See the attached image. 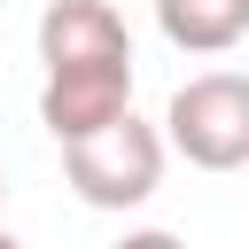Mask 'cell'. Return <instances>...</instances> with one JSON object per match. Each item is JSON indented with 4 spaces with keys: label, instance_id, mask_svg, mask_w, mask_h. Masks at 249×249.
<instances>
[{
    "label": "cell",
    "instance_id": "obj_1",
    "mask_svg": "<svg viewBox=\"0 0 249 249\" xmlns=\"http://www.w3.org/2000/svg\"><path fill=\"white\" fill-rule=\"evenodd\" d=\"M62 179H70L78 202H93V210H140V202L163 187V132L124 109V117H109L101 132L62 140Z\"/></svg>",
    "mask_w": 249,
    "mask_h": 249
},
{
    "label": "cell",
    "instance_id": "obj_2",
    "mask_svg": "<svg viewBox=\"0 0 249 249\" xmlns=\"http://www.w3.org/2000/svg\"><path fill=\"white\" fill-rule=\"evenodd\" d=\"M163 156H187L195 171H241L249 163V78L202 70L163 109Z\"/></svg>",
    "mask_w": 249,
    "mask_h": 249
},
{
    "label": "cell",
    "instance_id": "obj_3",
    "mask_svg": "<svg viewBox=\"0 0 249 249\" xmlns=\"http://www.w3.org/2000/svg\"><path fill=\"white\" fill-rule=\"evenodd\" d=\"M132 109V62H62L39 78V124L54 140H86Z\"/></svg>",
    "mask_w": 249,
    "mask_h": 249
},
{
    "label": "cell",
    "instance_id": "obj_4",
    "mask_svg": "<svg viewBox=\"0 0 249 249\" xmlns=\"http://www.w3.org/2000/svg\"><path fill=\"white\" fill-rule=\"evenodd\" d=\"M39 62H132V31L109 0H47L39 16Z\"/></svg>",
    "mask_w": 249,
    "mask_h": 249
},
{
    "label": "cell",
    "instance_id": "obj_5",
    "mask_svg": "<svg viewBox=\"0 0 249 249\" xmlns=\"http://www.w3.org/2000/svg\"><path fill=\"white\" fill-rule=\"evenodd\" d=\"M156 31L179 54H233L249 39V0H156Z\"/></svg>",
    "mask_w": 249,
    "mask_h": 249
},
{
    "label": "cell",
    "instance_id": "obj_6",
    "mask_svg": "<svg viewBox=\"0 0 249 249\" xmlns=\"http://www.w3.org/2000/svg\"><path fill=\"white\" fill-rule=\"evenodd\" d=\"M117 249H187V241H179V233H163V226H140V233H124Z\"/></svg>",
    "mask_w": 249,
    "mask_h": 249
},
{
    "label": "cell",
    "instance_id": "obj_7",
    "mask_svg": "<svg viewBox=\"0 0 249 249\" xmlns=\"http://www.w3.org/2000/svg\"><path fill=\"white\" fill-rule=\"evenodd\" d=\"M0 249H23V241H16V233H0Z\"/></svg>",
    "mask_w": 249,
    "mask_h": 249
},
{
    "label": "cell",
    "instance_id": "obj_8",
    "mask_svg": "<svg viewBox=\"0 0 249 249\" xmlns=\"http://www.w3.org/2000/svg\"><path fill=\"white\" fill-rule=\"evenodd\" d=\"M0 195H8V179H0Z\"/></svg>",
    "mask_w": 249,
    "mask_h": 249
}]
</instances>
